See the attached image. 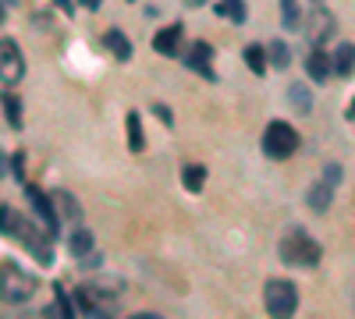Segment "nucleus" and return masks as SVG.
Wrapping results in <instances>:
<instances>
[{
	"instance_id": "c85d7f7f",
	"label": "nucleus",
	"mask_w": 355,
	"mask_h": 319,
	"mask_svg": "<svg viewBox=\"0 0 355 319\" xmlns=\"http://www.w3.org/2000/svg\"><path fill=\"white\" fill-rule=\"evenodd\" d=\"M53 8H61V11L68 15V18L75 15V4H71V0H53Z\"/></svg>"
},
{
	"instance_id": "20e7f679",
	"label": "nucleus",
	"mask_w": 355,
	"mask_h": 319,
	"mask_svg": "<svg viewBox=\"0 0 355 319\" xmlns=\"http://www.w3.org/2000/svg\"><path fill=\"white\" fill-rule=\"evenodd\" d=\"M299 146H302V138H299V131H295L288 121H270V125H266V131H263V153L270 160H288V156L299 153Z\"/></svg>"
},
{
	"instance_id": "4468645a",
	"label": "nucleus",
	"mask_w": 355,
	"mask_h": 319,
	"mask_svg": "<svg viewBox=\"0 0 355 319\" xmlns=\"http://www.w3.org/2000/svg\"><path fill=\"white\" fill-rule=\"evenodd\" d=\"M103 46L117 57V61H132V43H128V36L121 33V28H107V33H103Z\"/></svg>"
},
{
	"instance_id": "f8f14e48",
	"label": "nucleus",
	"mask_w": 355,
	"mask_h": 319,
	"mask_svg": "<svg viewBox=\"0 0 355 319\" xmlns=\"http://www.w3.org/2000/svg\"><path fill=\"white\" fill-rule=\"evenodd\" d=\"M182 39H185V28L174 21V25L160 28V33L153 36V50L164 53V57H174V53H182Z\"/></svg>"
},
{
	"instance_id": "39448f33",
	"label": "nucleus",
	"mask_w": 355,
	"mask_h": 319,
	"mask_svg": "<svg viewBox=\"0 0 355 319\" xmlns=\"http://www.w3.org/2000/svg\"><path fill=\"white\" fill-rule=\"evenodd\" d=\"M263 305H266V312L270 316H295V309H299V287H295L291 280H281V277H274V280H266V287H263Z\"/></svg>"
},
{
	"instance_id": "2f4dec72",
	"label": "nucleus",
	"mask_w": 355,
	"mask_h": 319,
	"mask_svg": "<svg viewBox=\"0 0 355 319\" xmlns=\"http://www.w3.org/2000/svg\"><path fill=\"white\" fill-rule=\"evenodd\" d=\"M189 8H202V4H210V0H185Z\"/></svg>"
},
{
	"instance_id": "473e14b6",
	"label": "nucleus",
	"mask_w": 355,
	"mask_h": 319,
	"mask_svg": "<svg viewBox=\"0 0 355 319\" xmlns=\"http://www.w3.org/2000/svg\"><path fill=\"white\" fill-rule=\"evenodd\" d=\"M348 118L355 121V100H352V107H348Z\"/></svg>"
},
{
	"instance_id": "6ab92c4d",
	"label": "nucleus",
	"mask_w": 355,
	"mask_h": 319,
	"mask_svg": "<svg viewBox=\"0 0 355 319\" xmlns=\"http://www.w3.org/2000/svg\"><path fill=\"white\" fill-rule=\"evenodd\" d=\"M242 57H245V68H249L252 75H266V68H270V61H266V46H256V43H249Z\"/></svg>"
},
{
	"instance_id": "f704fd0d",
	"label": "nucleus",
	"mask_w": 355,
	"mask_h": 319,
	"mask_svg": "<svg viewBox=\"0 0 355 319\" xmlns=\"http://www.w3.org/2000/svg\"><path fill=\"white\" fill-rule=\"evenodd\" d=\"M309 4H323V0H309Z\"/></svg>"
},
{
	"instance_id": "a878e982",
	"label": "nucleus",
	"mask_w": 355,
	"mask_h": 319,
	"mask_svg": "<svg viewBox=\"0 0 355 319\" xmlns=\"http://www.w3.org/2000/svg\"><path fill=\"white\" fill-rule=\"evenodd\" d=\"M53 298H57V305H61V312H64V316H75V305L68 302L64 287H53Z\"/></svg>"
},
{
	"instance_id": "423d86ee",
	"label": "nucleus",
	"mask_w": 355,
	"mask_h": 319,
	"mask_svg": "<svg viewBox=\"0 0 355 319\" xmlns=\"http://www.w3.org/2000/svg\"><path fill=\"white\" fill-rule=\"evenodd\" d=\"M302 33H306V39H309L313 46H323V43L338 33V18L323 8V4H313L309 15L302 18Z\"/></svg>"
},
{
	"instance_id": "b1692460",
	"label": "nucleus",
	"mask_w": 355,
	"mask_h": 319,
	"mask_svg": "<svg viewBox=\"0 0 355 319\" xmlns=\"http://www.w3.org/2000/svg\"><path fill=\"white\" fill-rule=\"evenodd\" d=\"M0 103H4V118H8V125L18 131V128H21V100H18L15 93H4V96H0Z\"/></svg>"
},
{
	"instance_id": "f03ea898",
	"label": "nucleus",
	"mask_w": 355,
	"mask_h": 319,
	"mask_svg": "<svg viewBox=\"0 0 355 319\" xmlns=\"http://www.w3.org/2000/svg\"><path fill=\"white\" fill-rule=\"evenodd\" d=\"M277 255H281V263L284 266H295V270H313L320 266V259H323V248L316 238H309L302 227H288L281 241H277Z\"/></svg>"
},
{
	"instance_id": "9d476101",
	"label": "nucleus",
	"mask_w": 355,
	"mask_h": 319,
	"mask_svg": "<svg viewBox=\"0 0 355 319\" xmlns=\"http://www.w3.org/2000/svg\"><path fill=\"white\" fill-rule=\"evenodd\" d=\"M306 75L313 82H327L334 75V53H327L323 46H313L309 57H306Z\"/></svg>"
},
{
	"instance_id": "72a5a7b5",
	"label": "nucleus",
	"mask_w": 355,
	"mask_h": 319,
	"mask_svg": "<svg viewBox=\"0 0 355 319\" xmlns=\"http://www.w3.org/2000/svg\"><path fill=\"white\" fill-rule=\"evenodd\" d=\"M4 21H8V11H4V8H0V25H4Z\"/></svg>"
},
{
	"instance_id": "f3484780",
	"label": "nucleus",
	"mask_w": 355,
	"mask_h": 319,
	"mask_svg": "<svg viewBox=\"0 0 355 319\" xmlns=\"http://www.w3.org/2000/svg\"><path fill=\"white\" fill-rule=\"evenodd\" d=\"M68 248H71V255H75V259H85L89 252H96V248H93V235H89L85 227H75V230H71Z\"/></svg>"
},
{
	"instance_id": "aec40b11",
	"label": "nucleus",
	"mask_w": 355,
	"mask_h": 319,
	"mask_svg": "<svg viewBox=\"0 0 355 319\" xmlns=\"http://www.w3.org/2000/svg\"><path fill=\"white\" fill-rule=\"evenodd\" d=\"M182 185H185V192L199 195V192L206 188V167H199V163H189V167L182 170Z\"/></svg>"
},
{
	"instance_id": "a211bd4d",
	"label": "nucleus",
	"mask_w": 355,
	"mask_h": 319,
	"mask_svg": "<svg viewBox=\"0 0 355 319\" xmlns=\"http://www.w3.org/2000/svg\"><path fill=\"white\" fill-rule=\"evenodd\" d=\"M128 149L132 153H142L146 149V131H142V113L139 110L128 113Z\"/></svg>"
},
{
	"instance_id": "bb28decb",
	"label": "nucleus",
	"mask_w": 355,
	"mask_h": 319,
	"mask_svg": "<svg viewBox=\"0 0 355 319\" xmlns=\"http://www.w3.org/2000/svg\"><path fill=\"white\" fill-rule=\"evenodd\" d=\"M153 113H157V118H160L164 125H174V113H171L164 103H153Z\"/></svg>"
},
{
	"instance_id": "4be33fe9",
	"label": "nucleus",
	"mask_w": 355,
	"mask_h": 319,
	"mask_svg": "<svg viewBox=\"0 0 355 319\" xmlns=\"http://www.w3.org/2000/svg\"><path fill=\"white\" fill-rule=\"evenodd\" d=\"M217 15H220V18H231L234 25H242V21L249 18L245 0H220V4H217Z\"/></svg>"
},
{
	"instance_id": "7ed1b4c3",
	"label": "nucleus",
	"mask_w": 355,
	"mask_h": 319,
	"mask_svg": "<svg viewBox=\"0 0 355 319\" xmlns=\"http://www.w3.org/2000/svg\"><path fill=\"white\" fill-rule=\"evenodd\" d=\"M36 287H40V280L28 273V270H21L18 263H0V302H8V305H21V302H28L36 295Z\"/></svg>"
},
{
	"instance_id": "c756f323",
	"label": "nucleus",
	"mask_w": 355,
	"mask_h": 319,
	"mask_svg": "<svg viewBox=\"0 0 355 319\" xmlns=\"http://www.w3.org/2000/svg\"><path fill=\"white\" fill-rule=\"evenodd\" d=\"M78 4H82L85 11H100V4H103V0H78Z\"/></svg>"
},
{
	"instance_id": "c9c22d12",
	"label": "nucleus",
	"mask_w": 355,
	"mask_h": 319,
	"mask_svg": "<svg viewBox=\"0 0 355 319\" xmlns=\"http://www.w3.org/2000/svg\"><path fill=\"white\" fill-rule=\"evenodd\" d=\"M0 107H4V103H0Z\"/></svg>"
},
{
	"instance_id": "ddd939ff",
	"label": "nucleus",
	"mask_w": 355,
	"mask_h": 319,
	"mask_svg": "<svg viewBox=\"0 0 355 319\" xmlns=\"http://www.w3.org/2000/svg\"><path fill=\"white\" fill-rule=\"evenodd\" d=\"M50 195H53V206H57V217H61V220H71V224L82 220V206L75 202L71 192H61V188H57V192H50Z\"/></svg>"
},
{
	"instance_id": "2eb2a0df",
	"label": "nucleus",
	"mask_w": 355,
	"mask_h": 319,
	"mask_svg": "<svg viewBox=\"0 0 355 319\" xmlns=\"http://www.w3.org/2000/svg\"><path fill=\"white\" fill-rule=\"evenodd\" d=\"M334 75H341V78L355 75V43H338V50H334Z\"/></svg>"
},
{
	"instance_id": "6e6552de",
	"label": "nucleus",
	"mask_w": 355,
	"mask_h": 319,
	"mask_svg": "<svg viewBox=\"0 0 355 319\" xmlns=\"http://www.w3.org/2000/svg\"><path fill=\"white\" fill-rule=\"evenodd\" d=\"M182 64L196 75H202L206 82H217V71H214V46L210 43H192L182 50Z\"/></svg>"
},
{
	"instance_id": "0eeeda50",
	"label": "nucleus",
	"mask_w": 355,
	"mask_h": 319,
	"mask_svg": "<svg viewBox=\"0 0 355 319\" xmlns=\"http://www.w3.org/2000/svg\"><path fill=\"white\" fill-rule=\"evenodd\" d=\"M25 78V57H21V46L15 39H0V85H8V89H15V85Z\"/></svg>"
},
{
	"instance_id": "393cba45",
	"label": "nucleus",
	"mask_w": 355,
	"mask_h": 319,
	"mask_svg": "<svg viewBox=\"0 0 355 319\" xmlns=\"http://www.w3.org/2000/svg\"><path fill=\"white\" fill-rule=\"evenodd\" d=\"M323 178H327V181L338 188V185H341V178H345V170H341L338 163H327V167H323Z\"/></svg>"
},
{
	"instance_id": "5701e85b",
	"label": "nucleus",
	"mask_w": 355,
	"mask_h": 319,
	"mask_svg": "<svg viewBox=\"0 0 355 319\" xmlns=\"http://www.w3.org/2000/svg\"><path fill=\"white\" fill-rule=\"evenodd\" d=\"M266 61H270V68H281V71L291 64V50L284 46V39H274L266 46Z\"/></svg>"
},
{
	"instance_id": "dca6fc26",
	"label": "nucleus",
	"mask_w": 355,
	"mask_h": 319,
	"mask_svg": "<svg viewBox=\"0 0 355 319\" xmlns=\"http://www.w3.org/2000/svg\"><path fill=\"white\" fill-rule=\"evenodd\" d=\"M288 100H291V107L299 113H313V89L306 82H291L288 85Z\"/></svg>"
},
{
	"instance_id": "9b49d317",
	"label": "nucleus",
	"mask_w": 355,
	"mask_h": 319,
	"mask_svg": "<svg viewBox=\"0 0 355 319\" xmlns=\"http://www.w3.org/2000/svg\"><path fill=\"white\" fill-rule=\"evenodd\" d=\"M334 192H338V188H334L327 178L313 181L309 192H306V206H309L313 213H327V210H331V202H334Z\"/></svg>"
},
{
	"instance_id": "412c9836",
	"label": "nucleus",
	"mask_w": 355,
	"mask_h": 319,
	"mask_svg": "<svg viewBox=\"0 0 355 319\" xmlns=\"http://www.w3.org/2000/svg\"><path fill=\"white\" fill-rule=\"evenodd\" d=\"M277 4H281V21H284V28L299 33V28H302V8H299V0H277Z\"/></svg>"
},
{
	"instance_id": "f257e3e1",
	"label": "nucleus",
	"mask_w": 355,
	"mask_h": 319,
	"mask_svg": "<svg viewBox=\"0 0 355 319\" xmlns=\"http://www.w3.org/2000/svg\"><path fill=\"white\" fill-rule=\"evenodd\" d=\"M0 235H8L15 241H21L28 252L40 259V266H50L53 263V248H50V230H40L33 220H25L18 210L11 206H0Z\"/></svg>"
},
{
	"instance_id": "1a4fd4ad",
	"label": "nucleus",
	"mask_w": 355,
	"mask_h": 319,
	"mask_svg": "<svg viewBox=\"0 0 355 319\" xmlns=\"http://www.w3.org/2000/svg\"><path fill=\"white\" fill-rule=\"evenodd\" d=\"M25 188V199L33 202V210H36V217L43 220V227L50 230V235H57V227H61V217H57V206H53V195H46L43 188H36V185H21Z\"/></svg>"
},
{
	"instance_id": "7c9ffc66",
	"label": "nucleus",
	"mask_w": 355,
	"mask_h": 319,
	"mask_svg": "<svg viewBox=\"0 0 355 319\" xmlns=\"http://www.w3.org/2000/svg\"><path fill=\"white\" fill-rule=\"evenodd\" d=\"M4 174H8V156L0 153V178H4Z\"/></svg>"
},
{
	"instance_id": "cd10ccee",
	"label": "nucleus",
	"mask_w": 355,
	"mask_h": 319,
	"mask_svg": "<svg viewBox=\"0 0 355 319\" xmlns=\"http://www.w3.org/2000/svg\"><path fill=\"white\" fill-rule=\"evenodd\" d=\"M21 170H25V160H21V156H15V160H11V174H15V178L25 185V174H21Z\"/></svg>"
}]
</instances>
